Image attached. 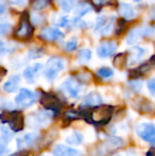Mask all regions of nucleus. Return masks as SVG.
Here are the masks:
<instances>
[{"mask_svg":"<svg viewBox=\"0 0 155 156\" xmlns=\"http://www.w3.org/2000/svg\"><path fill=\"white\" fill-rule=\"evenodd\" d=\"M40 37L48 41H56L64 37V34L55 27H46L43 28L40 32Z\"/></svg>","mask_w":155,"mask_h":156,"instance_id":"nucleus-12","label":"nucleus"},{"mask_svg":"<svg viewBox=\"0 0 155 156\" xmlns=\"http://www.w3.org/2000/svg\"><path fill=\"white\" fill-rule=\"evenodd\" d=\"M0 120L5 123H8L10 129L13 132L17 133L24 129V116L18 111H5L0 114Z\"/></svg>","mask_w":155,"mask_h":156,"instance_id":"nucleus-2","label":"nucleus"},{"mask_svg":"<svg viewBox=\"0 0 155 156\" xmlns=\"http://www.w3.org/2000/svg\"><path fill=\"white\" fill-rule=\"evenodd\" d=\"M114 108L111 105H100L94 108L84 109L80 116L89 123L96 126H102L107 124L113 114Z\"/></svg>","mask_w":155,"mask_h":156,"instance_id":"nucleus-1","label":"nucleus"},{"mask_svg":"<svg viewBox=\"0 0 155 156\" xmlns=\"http://www.w3.org/2000/svg\"><path fill=\"white\" fill-rule=\"evenodd\" d=\"M42 69H43V65L41 63H35L25 69L23 72L24 78L29 83H34L38 78V75Z\"/></svg>","mask_w":155,"mask_h":156,"instance_id":"nucleus-10","label":"nucleus"},{"mask_svg":"<svg viewBox=\"0 0 155 156\" xmlns=\"http://www.w3.org/2000/svg\"><path fill=\"white\" fill-rule=\"evenodd\" d=\"M132 1H134V2H140V1H142V0H132Z\"/></svg>","mask_w":155,"mask_h":156,"instance_id":"nucleus-43","label":"nucleus"},{"mask_svg":"<svg viewBox=\"0 0 155 156\" xmlns=\"http://www.w3.org/2000/svg\"><path fill=\"white\" fill-rule=\"evenodd\" d=\"M5 74H6V69L4 67L0 66V82L4 79V77L5 76Z\"/></svg>","mask_w":155,"mask_h":156,"instance_id":"nucleus-37","label":"nucleus"},{"mask_svg":"<svg viewBox=\"0 0 155 156\" xmlns=\"http://www.w3.org/2000/svg\"><path fill=\"white\" fill-rule=\"evenodd\" d=\"M103 103V100L101 95L97 91L90 92L81 101V108L83 109H90L100 106Z\"/></svg>","mask_w":155,"mask_h":156,"instance_id":"nucleus-9","label":"nucleus"},{"mask_svg":"<svg viewBox=\"0 0 155 156\" xmlns=\"http://www.w3.org/2000/svg\"><path fill=\"white\" fill-rule=\"evenodd\" d=\"M20 82V77L18 75H15L12 76L3 86V89L5 92L11 93V92H15L19 85Z\"/></svg>","mask_w":155,"mask_h":156,"instance_id":"nucleus-18","label":"nucleus"},{"mask_svg":"<svg viewBox=\"0 0 155 156\" xmlns=\"http://www.w3.org/2000/svg\"><path fill=\"white\" fill-rule=\"evenodd\" d=\"M136 133L146 143L155 144V124L153 123H141L136 127Z\"/></svg>","mask_w":155,"mask_h":156,"instance_id":"nucleus-6","label":"nucleus"},{"mask_svg":"<svg viewBox=\"0 0 155 156\" xmlns=\"http://www.w3.org/2000/svg\"><path fill=\"white\" fill-rule=\"evenodd\" d=\"M146 156H155V148H151L146 153Z\"/></svg>","mask_w":155,"mask_h":156,"instance_id":"nucleus-39","label":"nucleus"},{"mask_svg":"<svg viewBox=\"0 0 155 156\" xmlns=\"http://www.w3.org/2000/svg\"><path fill=\"white\" fill-rule=\"evenodd\" d=\"M119 13L127 20H132L136 16V11L134 7L128 3H121L119 5Z\"/></svg>","mask_w":155,"mask_h":156,"instance_id":"nucleus-17","label":"nucleus"},{"mask_svg":"<svg viewBox=\"0 0 155 156\" xmlns=\"http://www.w3.org/2000/svg\"><path fill=\"white\" fill-rule=\"evenodd\" d=\"M65 116H66V118H67L68 120H69V121H73V120H76V119H79V117H81L77 112H73V111L66 112Z\"/></svg>","mask_w":155,"mask_h":156,"instance_id":"nucleus-33","label":"nucleus"},{"mask_svg":"<svg viewBox=\"0 0 155 156\" xmlns=\"http://www.w3.org/2000/svg\"><path fill=\"white\" fill-rule=\"evenodd\" d=\"M49 3V0H35L32 4V7L36 10H41L45 8Z\"/></svg>","mask_w":155,"mask_h":156,"instance_id":"nucleus-29","label":"nucleus"},{"mask_svg":"<svg viewBox=\"0 0 155 156\" xmlns=\"http://www.w3.org/2000/svg\"><path fill=\"white\" fill-rule=\"evenodd\" d=\"M98 75L102 78V79H109V78H111L114 74V71L113 69H111V68H108V67H101L100 69H98L97 71Z\"/></svg>","mask_w":155,"mask_h":156,"instance_id":"nucleus-25","label":"nucleus"},{"mask_svg":"<svg viewBox=\"0 0 155 156\" xmlns=\"http://www.w3.org/2000/svg\"><path fill=\"white\" fill-rule=\"evenodd\" d=\"M4 11H5V6H4V5L0 2V15H1Z\"/></svg>","mask_w":155,"mask_h":156,"instance_id":"nucleus-41","label":"nucleus"},{"mask_svg":"<svg viewBox=\"0 0 155 156\" xmlns=\"http://www.w3.org/2000/svg\"><path fill=\"white\" fill-rule=\"evenodd\" d=\"M114 20H115V17H114V16H112L111 18L109 19L108 23L106 24V26L104 27V28H103L102 31H101V34H102V35H104V36H109V35L111 33V31H112V29H113V27H114Z\"/></svg>","mask_w":155,"mask_h":156,"instance_id":"nucleus-27","label":"nucleus"},{"mask_svg":"<svg viewBox=\"0 0 155 156\" xmlns=\"http://www.w3.org/2000/svg\"><path fill=\"white\" fill-rule=\"evenodd\" d=\"M57 3L59 7L66 13L69 12L72 9L73 0H57Z\"/></svg>","mask_w":155,"mask_h":156,"instance_id":"nucleus-26","label":"nucleus"},{"mask_svg":"<svg viewBox=\"0 0 155 156\" xmlns=\"http://www.w3.org/2000/svg\"><path fill=\"white\" fill-rule=\"evenodd\" d=\"M130 86H131V89L134 91H139L141 90L142 87H143V82L142 80H132L131 81L130 83Z\"/></svg>","mask_w":155,"mask_h":156,"instance_id":"nucleus-32","label":"nucleus"},{"mask_svg":"<svg viewBox=\"0 0 155 156\" xmlns=\"http://www.w3.org/2000/svg\"><path fill=\"white\" fill-rule=\"evenodd\" d=\"M90 11H92V6L86 3L79 4L74 8V14L78 16H83L86 14H89Z\"/></svg>","mask_w":155,"mask_h":156,"instance_id":"nucleus-22","label":"nucleus"},{"mask_svg":"<svg viewBox=\"0 0 155 156\" xmlns=\"http://www.w3.org/2000/svg\"><path fill=\"white\" fill-rule=\"evenodd\" d=\"M147 87H148V90H150L151 94L153 96H155V77L151 78L147 81Z\"/></svg>","mask_w":155,"mask_h":156,"instance_id":"nucleus-35","label":"nucleus"},{"mask_svg":"<svg viewBox=\"0 0 155 156\" xmlns=\"http://www.w3.org/2000/svg\"><path fill=\"white\" fill-rule=\"evenodd\" d=\"M152 16H153V17L155 18V6L153 8V11H152Z\"/></svg>","mask_w":155,"mask_h":156,"instance_id":"nucleus-42","label":"nucleus"},{"mask_svg":"<svg viewBox=\"0 0 155 156\" xmlns=\"http://www.w3.org/2000/svg\"><path fill=\"white\" fill-rule=\"evenodd\" d=\"M61 88L64 93L70 99H79L85 90L84 84L75 78H69L66 80Z\"/></svg>","mask_w":155,"mask_h":156,"instance_id":"nucleus-3","label":"nucleus"},{"mask_svg":"<svg viewBox=\"0 0 155 156\" xmlns=\"http://www.w3.org/2000/svg\"><path fill=\"white\" fill-rule=\"evenodd\" d=\"M11 4L16 5H19V6H23L26 4V0H8Z\"/></svg>","mask_w":155,"mask_h":156,"instance_id":"nucleus-36","label":"nucleus"},{"mask_svg":"<svg viewBox=\"0 0 155 156\" xmlns=\"http://www.w3.org/2000/svg\"><path fill=\"white\" fill-rule=\"evenodd\" d=\"M117 49V46L114 42L103 41L100 42L97 48V54L100 58H107L111 56Z\"/></svg>","mask_w":155,"mask_h":156,"instance_id":"nucleus-11","label":"nucleus"},{"mask_svg":"<svg viewBox=\"0 0 155 156\" xmlns=\"http://www.w3.org/2000/svg\"><path fill=\"white\" fill-rule=\"evenodd\" d=\"M36 101V93L27 89H21L19 93L16 97V102L22 108H28L32 106Z\"/></svg>","mask_w":155,"mask_h":156,"instance_id":"nucleus-7","label":"nucleus"},{"mask_svg":"<svg viewBox=\"0 0 155 156\" xmlns=\"http://www.w3.org/2000/svg\"><path fill=\"white\" fill-rule=\"evenodd\" d=\"M109 19L106 16H100L97 18L96 23H95V27H94V31L95 32H100L102 31V29L104 28V27L106 26V24L108 23Z\"/></svg>","mask_w":155,"mask_h":156,"instance_id":"nucleus-23","label":"nucleus"},{"mask_svg":"<svg viewBox=\"0 0 155 156\" xmlns=\"http://www.w3.org/2000/svg\"><path fill=\"white\" fill-rule=\"evenodd\" d=\"M78 46V39L77 37H71L65 45V49L69 52H71L76 49Z\"/></svg>","mask_w":155,"mask_h":156,"instance_id":"nucleus-28","label":"nucleus"},{"mask_svg":"<svg viewBox=\"0 0 155 156\" xmlns=\"http://www.w3.org/2000/svg\"><path fill=\"white\" fill-rule=\"evenodd\" d=\"M92 58V52L89 48L80 49L78 53V61L79 64H87Z\"/></svg>","mask_w":155,"mask_h":156,"instance_id":"nucleus-20","label":"nucleus"},{"mask_svg":"<svg viewBox=\"0 0 155 156\" xmlns=\"http://www.w3.org/2000/svg\"><path fill=\"white\" fill-rule=\"evenodd\" d=\"M111 156H122L121 154H115V155H111Z\"/></svg>","mask_w":155,"mask_h":156,"instance_id":"nucleus-44","label":"nucleus"},{"mask_svg":"<svg viewBox=\"0 0 155 156\" xmlns=\"http://www.w3.org/2000/svg\"><path fill=\"white\" fill-rule=\"evenodd\" d=\"M6 50H7V48H6L5 44L0 40V54H3V53L6 52Z\"/></svg>","mask_w":155,"mask_h":156,"instance_id":"nucleus-38","label":"nucleus"},{"mask_svg":"<svg viewBox=\"0 0 155 156\" xmlns=\"http://www.w3.org/2000/svg\"><path fill=\"white\" fill-rule=\"evenodd\" d=\"M12 29V26L8 23H1L0 24V36L7 35Z\"/></svg>","mask_w":155,"mask_h":156,"instance_id":"nucleus-31","label":"nucleus"},{"mask_svg":"<svg viewBox=\"0 0 155 156\" xmlns=\"http://www.w3.org/2000/svg\"><path fill=\"white\" fill-rule=\"evenodd\" d=\"M52 119V116L49 112H40L38 113H37L34 116V122L38 126H46L48 125L50 121Z\"/></svg>","mask_w":155,"mask_h":156,"instance_id":"nucleus-19","label":"nucleus"},{"mask_svg":"<svg viewBox=\"0 0 155 156\" xmlns=\"http://www.w3.org/2000/svg\"><path fill=\"white\" fill-rule=\"evenodd\" d=\"M37 138H38V133H27L26 135L24 136L23 141H24V144H25L26 146L30 147V146H32L36 143V141L37 140Z\"/></svg>","mask_w":155,"mask_h":156,"instance_id":"nucleus-24","label":"nucleus"},{"mask_svg":"<svg viewBox=\"0 0 155 156\" xmlns=\"http://www.w3.org/2000/svg\"><path fill=\"white\" fill-rule=\"evenodd\" d=\"M97 5H102V4H105L106 2H108L109 0H93Z\"/></svg>","mask_w":155,"mask_h":156,"instance_id":"nucleus-40","label":"nucleus"},{"mask_svg":"<svg viewBox=\"0 0 155 156\" xmlns=\"http://www.w3.org/2000/svg\"><path fill=\"white\" fill-rule=\"evenodd\" d=\"M83 135L79 132H74L66 138V142L70 145H79L83 143Z\"/></svg>","mask_w":155,"mask_h":156,"instance_id":"nucleus-21","label":"nucleus"},{"mask_svg":"<svg viewBox=\"0 0 155 156\" xmlns=\"http://www.w3.org/2000/svg\"><path fill=\"white\" fill-rule=\"evenodd\" d=\"M8 141L5 139L3 136L0 137V156H2L6 151V145H7Z\"/></svg>","mask_w":155,"mask_h":156,"instance_id":"nucleus-34","label":"nucleus"},{"mask_svg":"<svg viewBox=\"0 0 155 156\" xmlns=\"http://www.w3.org/2000/svg\"><path fill=\"white\" fill-rule=\"evenodd\" d=\"M154 32V28L153 27H136L128 34L127 38H126V43L127 45H134L138 41H140L143 37H148L153 35Z\"/></svg>","mask_w":155,"mask_h":156,"instance_id":"nucleus-5","label":"nucleus"},{"mask_svg":"<svg viewBox=\"0 0 155 156\" xmlns=\"http://www.w3.org/2000/svg\"><path fill=\"white\" fill-rule=\"evenodd\" d=\"M52 154L54 156H82V153L80 151L63 144L56 145L53 148Z\"/></svg>","mask_w":155,"mask_h":156,"instance_id":"nucleus-13","label":"nucleus"},{"mask_svg":"<svg viewBox=\"0 0 155 156\" xmlns=\"http://www.w3.org/2000/svg\"><path fill=\"white\" fill-rule=\"evenodd\" d=\"M73 1H78V0H73Z\"/></svg>","mask_w":155,"mask_h":156,"instance_id":"nucleus-45","label":"nucleus"},{"mask_svg":"<svg viewBox=\"0 0 155 156\" xmlns=\"http://www.w3.org/2000/svg\"><path fill=\"white\" fill-rule=\"evenodd\" d=\"M54 23L58 27H67L70 23V19L68 16H59L58 18H57L54 21Z\"/></svg>","mask_w":155,"mask_h":156,"instance_id":"nucleus-30","label":"nucleus"},{"mask_svg":"<svg viewBox=\"0 0 155 156\" xmlns=\"http://www.w3.org/2000/svg\"><path fill=\"white\" fill-rule=\"evenodd\" d=\"M122 145H123V141L121 138L111 137L103 143L102 149H100V150L103 154H107V153H110L111 151H114L116 149L121 148Z\"/></svg>","mask_w":155,"mask_h":156,"instance_id":"nucleus-16","label":"nucleus"},{"mask_svg":"<svg viewBox=\"0 0 155 156\" xmlns=\"http://www.w3.org/2000/svg\"><path fill=\"white\" fill-rule=\"evenodd\" d=\"M147 54V49L143 47H133L131 50V55L128 59L129 65H134L140 62Z\"/></svg>","mask_w":155,"mask_h":156,"instance_id":"nucleus-15","label":"nucleus"},{"mask_svg":"<svg viewBox=\"0 0 155 156\" xmlns=\"http://www.w3.org/2000/svg\"><path fill=\"white\" fill-rule=\"evenodd\" d=\"M31 33H32V27L30 26L28 19L26 16H22L20 25L16 31V37L21 38V39H25V38L30 37Z\"/></svg>","mask_w":155,"mask_h":156,"instance_id":"nucleus-14","label":"nucleus"},{"mask_svg":"<svg viewBox=\"0 0 155 156\" xmlns=\"http://www.w3.org/2000/svg\"><path fill=\"white\" fill-rule=\"evenodd\" d=\"M65 69V61L63 58L58 57H53L49 58L44 69V75L48 80H54L58 73Z\"/></svg>","mask_w":155,"mask_h":156,"instance_id":"nucleus-4","label":"nucleus"},{"mask_svg":"<svg viewBox=\"0 0 155 156\" xmlns=\"http://www.w3.org/2000/svg\"><path fill=\"white\" fill-rule=\"evenodd\" d=\"M40 103L47 110L53 112H58L62 107L60 100L57 96L50 93H43L40 97Z\"/></svg>","mask_w":155,"mask_h":156,"instance_id":"nucleus-8","label":"nucleus"}]
</instances>
